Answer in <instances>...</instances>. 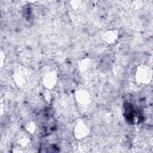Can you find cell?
Returning <instances> with one entry per match:
<instances>
[{
  "mask_svg": "<svg viewBox=\"0 0 153 153\" xmlns=\"http://www.w3.org/2000/svg\"><path fill=\"white\" fill-rule=\"evenodd\" d=\"M29 71L23 65L15 66L13 71L12 78L15 85L19 87H23L29 80Z\"/></svg>",
  "mask_w": 153,
  "mask_h": 153,
  "instance_id": "7a4b0ae2",
  "label": "cell"
},
{
  "mask_svg": "<svg viewBox=\"0 0 153 153\" xmlns=\"http://www.w3.org/2000/svg\"><path fill=\"white\" fill-rule=\"evenodd\" d=\"M133 6L134 7V9L136 10H139L140 9L142 6V3L141 1H134L133 2Z\"/></svg>",
  "mask_w": 153,
  "mask_h": 153,
  "instance_id": "4fadbf2b",
  "label": "cell"
},
{
  "mask_svg": "<svg viewBox=\"0 0 153 153\" xmlns=\"http://www.w3.org/2000/svg\"><path fill=\"white\" fill-rule=\"evenodd\" d=\"M75 100L81 105H88L91 103V97L90 92L85 88H79L75 92Z\"/></svg>",
  "mask_w": 153,
  "mask_h": 153,
  "instance_id": "5b68a950",
  "label": "cell"
},
{
  "mask_svg": "<svg viewBox=\"0 0 153 153\" xmlns=\"http://www.w3.org/2000/svg\"><path fill=\"white\" fill-rule=\"evenodd\" d=\"M119 33L117 29H112L104 31L102 35V39L108 44H114L118 39Z\"/></svg>",
  "mask_w": 153,
  "mask_h": 153,
  "instance_id": "8992f818",
  "label": "cell"
},
{
  "mask_svg": "<svg viewBox=\"0 0 153 153\" xmlns=\"http://www.w3.org/2000/svg\"><path fill=\"white\" fill-rule=\"evenodd\" d=\"M5 55L3 51H1L0 53V66L1 68H3V66L5 63Z\"/></svg>",
  "mask_w": 153,
  "mask_h": 153,
  "instance_id": "7c38bea8",
  "label": "cell"
},
{
  "mask_svg": "<svg viewBox=\"0 0 153 153\" xmlns=\"http://www.w3.org/2000/svg\"><path fill=\"white\" fill-rule=\"evenodd\" d=\"M17 144L23 148H25L29 146L30 143L31 139L30 137V134L26 131L20 132L17 137Z\"/></svg>",
  "mask_w": 153,
  "mask_h": 153,
  "instance_id": "52a82bcc",
  "label": "cell"
},
{
  "mask_svg": "<svg viewBox=\"0 0 153 153\" xmlns=\"http://www.w3.org/2000/svg\"><path fill=\"white\" fill-rule=\"evenodd\" d=\"M57 74L55 71L50 70L46 72L42 78V84L45 89L52 90L55 87L57 82Z\"/></svg>",
  "mask_w": 153,
  "mask_h": 153,
  "instance_id": "277c9868",
  "label": "cell"
},
{
  "mask_svg": "<svg viewBox=\"0 0 153 153\" xmlns=\"http://www.w3.org/2000/svg\"><path fill=\"white\" fill-rule=\"evenodd\" d=\"M43 97L47 103H50L52 100V95L50 90L45 89L43 92Z\"/></svg>",
  "mask_w": 153,
  "mask_h": 153,
  "instance_id": "8fae6325",
  "label": "cell"
},
{
  "mask_svg": "<svg viewBox=\"0 0 153 153\" xmlns=\"http://www.w3.org/2000/svg\"><path fill=\"white\" fill-rule=\"evenodd\" d=\"M90 133V128L85 120L78 118L76 120L74 128L73 134L75 139L81 140L88 136Z\"/></svg>",
  "mask_w": 153,
  "mask_h": 153,
  "instance_id": "3957f363",
  "label": "cell"
},
{
  "mask_svg": "<svg viewBox=\"0 0 153 153\" xmlns=\"http://www.w3.org/2000/svg\"><path fill=\"white\" fill-rule=\"evenodd\" d=\"M25 131H26L30 134H32L35 133L36 130V125L33 121H29L27 122L25 125Z\"/></svg>",
  "mask_w": 153,
  "mask_h": 153,
  "instance_id": "9c48e42d",
  "label": "cell"
},
{
  "mask_svg": "<svg viewBox=\"0 0 153 153\" xmlns=\"http://www.w3.org/2000/svg\"><path fill=\"white\" fill-rule=\"evenodd\" d=\"M92 66V60L88 57H85L79 60L78 62L79 71L81 73L87 72Z\"/></svg>",
  "mask_w": 153,
  "mask_h": 153,
  "instance_id": "ba28073f",
  "label": "cell"
},
{
  "mask_svg": "<svg viewBox=\"0 0 153 153\" xmlns=\"http://www.w3.org/2000/svg\"><path fill=\"white\" fill-rule=\"evenodd\" d=\"M70 3L72 9L75 11H80L84 5V2L82 1L79 0H74L71 1Z\"/></svg>",
  "mask_w": 153,
  "mask_h": 153,
  "instance_id": "30bf717a",
  "label": "cell"
},
{
  "mask_svg": "<svg viewBox=\"0 0 153 153\" xmlns=\"http://www.w3.org/2000/svg\"><path fill=\"white\" fill-rule=\"evenodd\" d=\"M134 78L136 81L140 84H149L152 79V69L146 65H139L136 69Z\"/></svg>",
  "mask_w": 153,
  "mask_h": 153,
  "instance_id": "6da1fadb",
  "label": "cell"
}]
</instances>
